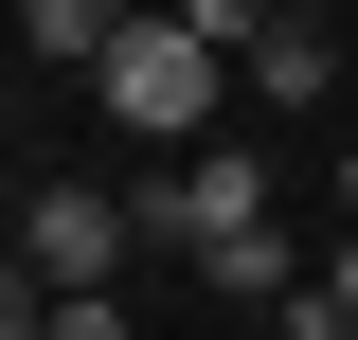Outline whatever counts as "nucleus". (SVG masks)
I'll use <instances>...</instances> for the list:
<instances>
[{
    "instance_id": "obj_6",
    "label": "nucleus",
    "mask_w": 358,
    "mask_h": 340,
    "mask_svg": "<svg viewBox=\"0 0 358 340\" xmlns=\"http://www.w3.org/2000/svg\"><path fill=\"white\" fill-rule=\"evenodd\" d=\"M287 340H358V233L305 269V287H287Z\"/></svg>"
},
{
    "instance_id": "obj_9",
    "label": "nucleus",
    "mask_w": 358,
    "mask_h": 340,
    "mask_svg": "<svg viewBox=\"0 0 358 340\" xmlns=\"http://www.w3.org/2000/svg\"><path fill=\"white\" fill-rule=\"evenodd\" d=\"M54 340H126V287H90V304H54Z\"/></svg>"
},
{
    "instance_id": "obj_2",
    "label": "nucleus",
    "mask_w": 358,
    "mask_h": 340,
    "mask_svg": "<svg viewBox=\"0 0 358 340\" xmlns=\"http://www.w3.org/2000/svg\"><path fill=\"white\" fill-rule=\"evenodd\" d=\"M90 108H108L126 143H162V162H197V143H215V108H233V54L179 36V18H126V54L90 72Z\"/></svg>"
},
{
    "instance_id": "obj_10",
    "label": "nucleus",
    "mask_w": 358,
    "mask_h": 340,
    "mask_svg": "<svg viewBox=\"0 0 358 340\" xmlns=\"http://www.w3.org/2000/svg\"><path fill=\"white\" fill-rule=\"evenodd\" d=\"M18 197H36V179H0V251H18Z\"/></svg>"
},
{
    "instance_id": "obj_12",
    "label": "nucleus",
    "mask_w": 358,
    "mask_h": 340,
    "mask_svg": "<svg viewBox=\"0 0 358 340\" xmlns=\"http://www.w3.org/2000/svg\"><path fill=\"white\" fill-rule=\"evenodd\" d=\"M341 215H358V143H341Z\"/></svg>"
},
{
    "instance_id": "obj_5",
    "label": "nucleus",
    "mask_w": 358,
    "mask_h": 340,
    "mask_svg": "<svg viewBox=\"0 0 358 340\" xmlns=\"http://www.w3.org/2000/svg\"><path fill=\"white\" fill-rule=\"evenodd\" d=\"M126 18H143V0H18V54H36V72H108V54H126Z\"/></svg>"
},
{
    "instance_id": "obj_4",
    "label": "nucleus",
    "mask_w": 358,
    "mask_h": 340,
    "mask_svg": "<svg viewBox=\"0 0 358 340\" xmlns=\"http://www.w3.org/2000/svg\"><path fill=\"white\" fill-rule=\"evenodd\" d=\"M233 90H251V108H322V90H341V18H268V36L233 54Z\"/></svg>"
},
{
    "instance_id": "obj_11",
    "label": "nucleus",
    "mask_w": 358,
    "mask_h": 340,
    "mask_svg": "<svg viewBox=\"0 0 358 340\" xmlns=\"http://www.w3.org/2000/svg\"><path fill=\"white\" fill-rule=\"evenodd\" d=\"M268 18H341V0H268Z\"/></svg>"
},
{
    "instance_id": "obj_1",
    "label": "nucleus",
    "mask_w": 358,
    "mask_h": 340,
    "mask_svg": "<svg viewBox=\"0 0 358 340\" xmlns=\"http://www.w3.org/2000/svg\"><path fill=\"white\" fill-rule=\"evenodd\" d=\"M126 215H143V233H179V269H197L215 304H287V287H305V251H287V215H268V162H251V143L162 162Z\"/></svg>"
},
{
    "instance_id": "obj_13",
    "label": "nucleus",
    "mask_w": 358,
    "mask_h": 340,
    "mask_svg": "<svg viewBox=\"0 0 358 340\" xmlns=\"http://www.w3.org/2000/svg\"><path fill=\"white\" fill-rule=\"evenodd\" d=\"M0 108H18V90H0Z\"/></svg>"
},
{
    "instance_id": "obj_3",
    "label": "nucleus",
    "mask_w": 358,
    "mask_h": 340,
    "mask_svg": "<svg viewBox=\"0 0 358 340\" xmlns=\"http://www.w3.org/2000/svg\"><path fill=\"white\" fill-rule=\"evenodd\" d=\"M126 251H143V215L108 197V179H36V197H18V269H36L54 304H90V287H126Z\"/></svg>"
},
{
    "instance_id": "obj_7",
    "label": "nucleus",
    "mask_w": 358,
    "mask_h": 340,
    "mask_svg": "<svg viewBox=\"0 0 358 340\" xmlns=\"http://www.w3.org/2000/svg\"><path fill=\"white\" fill-rule=\"evenodd\" d=\"M179 36H215V54H251V36H268V0H179Z\"/></svg>"
},
{
    "instance_id": "obj_8",
    "label": "nucleus",
    "mask_w": 358,
    "mask_h": 340,
    "mask_svg": "<svg viewBox=\"0 0 358 340\" xmlns=\"http://www.w3.org/2000/svg\"><path fill=\"white\" fill-rule=\"evenodd\" d=\"M0 340H54V287H36L18 251H0Z\"/></svg>"
}]
</instances>
